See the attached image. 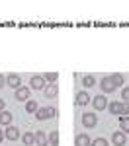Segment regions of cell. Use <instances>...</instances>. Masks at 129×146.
I'll use <instances>...</instances> for the list:
<instances>
[{
	"mask_svg": "<svg viewBox=\"0 0 129 146\" xmlns=\"http://www.w3.org/2000/svg\"><path fill=\"white\" fill-rule=\"evenodd\" d=\"M96 123H98V115H96V113H84V115H82V125H84L86 129L96 127Z\"/></svg>",
	"mask_w": 129,
	"mask_h": 146,
	"instance_id": "6da1fadb",
	"label": "cell"
},
{
	"mask_svg": "<svg viewBox=\"0 0 129 146\" xmlns=\"http://www.w3.org/2000/svg\"><path fill=\"white\" fill-rule=\"evenodd\" d=\"M112 142H114V146H125L127 135H125L123 131H116V133L112 135Z\"/></svg>",
	"mask_w": 129,
	"mask_h": 146,
	"instance_id": "7a4b0ae2",
	"label": "cell"
},
{
	"mask_svg": "<svg viewBox=\"0 0 129 146\" xmlns=\"http://www.w3.org/2000/svg\"><path fill=\"white\" fill-rule=\"evenodd\" d=\"M6 84H8L10 88H14V90H18V88L22 86V78H20L18 74H8V76H6Z\"/></svg>",
	"mask_w": 129,
	"mask_h": 146,
	"instance_id": "3957f363",
	"label": "cell"
},
{
	"mask_svg": "<svg viewBox=\"0 0 129 146\" xmlns=\"http://www.w3.org/2000/svg\"><path fill=\"white\" fill-rule=\"evenodd\" d=\"M16 100H18V101H27V100H29V88L20 86V88L16 90Z\"/></svg>",
	"mask_w": 129,
	"mask_h": 146,
	"instance_id": "277c9868",
	"label": "cell"
},
{
	"mask_svg": "<svg viewBox=\"0 0 129 146\" xmlns=\"http://www.w3.org/2000/svg\"><path fill=\"white\" fill-rule=\"evenodd\" d=\"M29 84H31L33 90H43V88H45V78H43V76H31Z\"/></svg>",
	"mask_w": 129,
	"mask_h": 146,
	"instance_id": "5b68a950",
	"label": "cell"
},
{
	"mask_svg": "<svg viewBox=\"0 0 129 146\" xmlns=\"http://www.w3.org/2000/svg\"><path fill=\"white\" fill-rule=\"evenodd\" d=\"M92 103H94V107H96V111H104L106 107H108V100H106L104 96H96Z\"/></svg>",
	"mask_w": 129,
	"mask_h": 146,
	"instance_id": "8992f818",
	"label": "cell"
},
{
	"mask_svg": "<svg viewBox=\"0 0 129 146\" xmlns=\"http://www.w3.org/2000/svg\"><path fill=\"white\" fill-rule=\"evenodd\" d=\"M100 86H102V90H104V92H114L117 88L116 84H114V80H112V76H106V78L100 82Z\"/></svg>",
	"mask_w": 129,
	"mask_h": 146,
	"instance_id": "52a82bcc",
	"label": "cell"
},
{
	"mask_svg": "<svg viewBox=\"0 0 129 146\" xmlns=\"http://www.w3.org/2000/svg\"><path fill=\"white\" fill-rule=\"evenodd\" d=\"M4 135H6V138H8V140H18L20 131H18V127H12V125H8V129L4 131Z\"/></svg>",
	"mask_w": 129,
	"mask_h": 146,
	"instance_id": "ba28073f",
	"label": "cell"
},
{
	"mask_svg": "<svg viewBox=\"0 0 129 146\" xmlns=\"http://www.w3.org/2000/svg\"><path fill=\"white\" fill-rule=\"evenodd\" d=\"M35 144L37 146H47L49 144V138H47V135L43 131H37V133H35Z\"/></svg>",
	"mask_w": 129,
	"mask_h": 146,
	"instance_id": "9c48e42d",
	"label": "cell"
},
{
	"mask_svg": "<svg viewBox=\"0 0 129 146\" xmlns=\"http://www.w3.org/2000/svg\"><path fill=\"white\" fill-rule=\"evenodd\" d=\"M12 119H14V115L10 111H0V125L8 127V125H12Z\"/></svg>",
	"mask_w": 129,
	"mask_h": 146,
	"instance_id": "30bf717a",
	"label": "cell"
},
{
	"mask_svg": "<svg viewBox=\"0 0 129 146\" xmlns=\"http://www.w3.org/2000/svg\"><path fill=\"white\" fill-rule=\"evenodd\" d=\"M88 103H90V96L86 92H80L76 96V105H88Z\"/></svg>",
	"mask_w": 129,
	"mask_h": 146,
	"instance_id": "8fae6325",
	"label": "cell"
},
{
	"mask_svg": "<svg viewBox=\"0 0 129 146\" xmlns=\"http://www.w3.org/2000/svg\"><path fill=\"white\" fill-rule=\"evenodd\" d=\"M57 94H59V86L57 84H49L45 88V96L47 98H57Z\"/></svg>",
	"mask_w": 129,
	"mask_h": 146,
	"instance_id": "7c38bea8",
	"label": "cell"
},
{
	"mask_svg": "<svg viewBox=\"0 0 129 146\" xmlns=\"http://www.w3.org/2000/svg\"><path fill=\"white\" fill-rule=\"evenodd\" d=\"M76 146H90L92 142H90V138H88V135H78L76 136V142H74Z\"/></svg>",
	"mask_w": 129,
	"mask_h": 146,
	"instance_id": "4fadbf2b",
	"label": "cell"
},
{
	"mask_svg": "<svg viewBox=\"0 0 129 146\" xmlns=\"http://www.w3.org/2000/svg\"><path fill=\"white\" fill-rule=\"evenodd\" d=\"M37 109H39V107H37V101L35 100H27L25 101V111L27 113H37Z\"/></svg>",
	"mask_w": 129,
	"mask_h": 146,
	"instance_id": "5bb4252c",
	"label": "cell"
},
{
	"mask_svg": "<svg viewBox=\"0 0 129 146\" xmlns=\"http://www.w3.org/2000/svg\"><path fill=\"white\" fill-rule=\"evenodd\" d=\"M82 86H84V88H92V86H96V80H94V76L86 74V76L82 78Z\"/></svg>",
	"mask_w": 129,
	"mask_h": 146,
	"instance_id": "9a60e30c",
	"label": "cell"
},
{
	"mask_svg": "<svg viewBox=\"0 0 129 146\" xmlns=\"http://www.w3.org/2000/svg\"><path fill=\"white\" fill-rule=\"evenodd\" d=\"M35 119H37V121H45V119H49L47 107H43V109H37V113H35Z\"/></svg>",
	"mask_w": 129,
	"mask_h": 146,
	"instance_id": "2e32d148",
	"label": "cell"
},
{
	"mask_svg": "<svg viewBox=\"0 0 129 146\" xmlns=\"http://www.w3.org/2000/svg\"><path fill=\"white\" fill-rule=\"evenodd\" d=\"M121 105H123V103H119V101H112V103H110V113L119 115V111H121Z\"/></svg>",
	"mask_w": 129,
	"mask_h": 146,
	"instance_id": "e0dca14e",
	"label": "cell"
},
{
	"mask_svg": "<svg viewBox=\"0 0 129 146\" xmlns=\"http://www.w3.org/2000/svg\"><path fill=\"white\" fill-rule=\"evenodd\" d=\"M22 140H23V144L29 146V144H33V142H35V135H33V133H25V135L22 136Z\"/></svg>",
	"mask_w": 129,
	"mask_h": 146,
	"instance_id": "ac0fdd59",
	"label": "cell"
},
{
	"mask_svg": "<svg viewBox=\"0 0 129 146\" xmlns=\"http://www.w3.org/2000/svg\"><path fill=\"white\" fill-rule=\"evenodd\" d=\"M119 127L123 133H129V117H119Z\"/></svg>",
	"mask_w": 129,
	"mask_h": 146,
	"instance_id": "d6986e66",
	"label": "cell"
},
{
	"mask_svg": "<svg viewBox=\"0 0 129 146\" xmlns=\"http://www.w3.org/2000/svg\"><path fill=\"white\" fill-rule=\"evenodd\" d=\"M49 144L51 146H59V131H53L49 135Z\"/></svg>",
	"mask_w": 129,
	"mask_h": 146,
	"instance_id": "ffe728a7",
	"label": "cell"
},
{
	"mask_svg": "<svg viewBox=\"0 0 129 146\" xmlns=\"http://www.w3.org/2000/svg\"><path fill=\"white\" fill-rule=\"evenodd\" d=\"M43 78H45V82H51V84H55L59 78L57 72H47V74H43Z\"/></svg>",
	"mask_w": 129,
	"mask_h": 146,
	"instance_id": "44dd1931",
	"label": "cell"
},
{
	"mask_svg": "<svg viewBox=\"0 0 129 146\" xmlns=\"http://www.w3.org/2000/svg\"><path fill=\"white\" fill-rule=\"evenodd\" d=\"M112 80H114V84H116L117 88L123 84V76H121V74H112Z\"/></svg>",
	"mask_w": 129,
	"mask_h": 146,
	"instance_id": "7402d4cb",
	"label": "cell"
},
{
	"mask_svg": "<svg viewBox=\"0 0 129 146\" xmlns=\"http://www.w3.org/2000/svg\"><path fill=\"white\" fill-rule=\"evenodd\" d=\"M90 146H110V144H108V140H106V138H96Z\"/></svg>",
	"mask_w": 129,
	"mask_h": 146,
	"instance_id": "603a6c76",
	"label": "cell"
},
{
	"mask_svg": "<svg viewBox=\"0 0 129 146\" xmlns=\"http://www.w3.org/2000/svg\"><path fill=\"white\" fill-rule=\"evenodd\" d=\"M121 98H123V101H125V105H129V88H125V90L121 92Z\"/></svg>",
	"mask_w": 129,
	"mask_h": 146,
	"instance_id": "cb8c5ba5",
	"label": "cell"
},
{
	"mask_svg": "<svg viewBox=\"0 0 129 146\" xmlns=\"http://www.w3.org/2000/svg\"><path fill=\"white\" fill-rule=\"evenodd\" d=\"M119 115H121V117H125V115H127V117H129V105H125V103H123V105H121V111H119Z\"/></svg>",
	"mask_w": 129,
	"mask_h": 146,
	"instance_id": "d4e9b609",
	"label": "cell"
},
{
	"mask_svg": "<svg viewBox=\"0 0 129 146\" xmlns=\"http://www.w3.org/2000/svg\"><path fill=\"white\" fill-rule=\"evenodd\" d=\"M47 113H49V117H55L57 115V109L55 107H47Z\"/></svg>",
	"mask_w": 129,
	"mask_h": 146,
	"instance_id": "484cf974",
	"label": "cell"
},
{
	"mask_svg": "<svg viewBox=\"0 0 129 146\" xmlns=\"http://www.w3.org/2000/svg\"><path fill=\"white\" fill-rule=\"evenodd\" d=\"M4 107H6V101L0 100V111H4Z\"/></svg>",
	"mask_w": 129,
	"mask_h": 146,
	"instance_id": "4316f807",
	"label": "cell"
},
{
	"mask_svg": "<svg viewBox=\"0 0 129 146\" xmlns=\"http://www.w3.org/2000/svg\"><path fill=\"white\" fill-rule=\"evenodd\" d=\"M4 84H6V78H4V76H2V74H0V88H2V86H4Z\"/></svg>",
	"mask_w": 129,
	"mask_h": 146,
	"instance_id": "83f0119b",
	"label": "cell"
},
{
	"mask_svg": "<svg viewBox=\"0 0 129 146\" xmlns=\"http://www.w3.org/2000/svg\"><path fill=\"white\" fill-rule=\"evenodd\" d=\"M2 138H6V135H4V131L0 129V142H2Z\"/></svg>",
	"mask_w": 129,
	"mask_h": 146,
	"instance_id": "f1b7e54d",
	"label": "cell"
}]
</instances>
